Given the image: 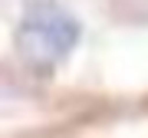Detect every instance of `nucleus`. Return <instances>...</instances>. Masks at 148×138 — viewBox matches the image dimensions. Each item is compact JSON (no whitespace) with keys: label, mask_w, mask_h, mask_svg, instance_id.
<instances>
[{"label":"nucleus","mask_w":148,"mask_h":138,"mask_svg":"<svg viewBox=\"0 0 148 138\" xmlns=\"http://www.w3.org/2000/svg\"><path fill=\"white\" fill-rule=\"evenodd\" d=\"M3 40L30 99L148 92V16L115 0H3Z\"/></svg>","instance_id":"nucleus-1"},{"label":"nucleus","mask_w":148,"mask_h":138,"mask_svg":"<svg viewBox=\"0 0 148 138\" xmlns=\"http://www.w3.org/2000/svg\"><path fill=\"white\" fill-rule=\"evenodd\" d=\"M115 3H122L125 10H135V13H145L148 16V0H115Z\"/></svg>","instance_id":"nucleus-2"}]
</instances>
